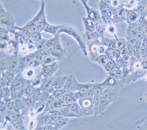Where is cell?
I'll return each instance as SVG.
<instances>
[{
	"instance_id": "4316f807",
	"label": "cell",
	"mask_w": 147,
	"mask_h": 130,
	"mask_svg": "<svg viewBox=\"0 0 147 130\" xmlns=\"http://www.w3.org/2000/svg\"><path fill=\"white\" fill-rule=\"evenodd\" d=\"M105 89V85H104L103 82H102V83H94L92 90L95 96H102Z\"/></svg>"
},
{
	"instance_id": "b9f144b4",
	"label": "cell",
	"mask_w": 147,
	"mask_h": 130,
	"mask_svg": "<svg viewBox=\"0 0 147 130\" xmlns=\"http://www.w3.org/2000/svg\"><path fill=\"white\" fill-rule=\"evenodd\" d=\"M50 95L51 94H49V93H48V92L44 91V93H43V94H42V96H41V97H40L39 102H44V103H47V102H48L49 97H50Z\"/></svg>"
},
{
	"instance_id": "484cf974",
	"label": "cell",
	"mask_w": 147,
	"mask_h": 130,
	"mask_svg": "<svg viewBox=\"0 0 147 130\" xmlns=\"http://www.w3.org/2000/svg\"><path fill=\"white\" fill-rule=\"evenodd\" d=\"M60 27H61V25H52L50 24H48L44 32L49 33L55 36V35L59 34V30H60Z\"/></svg>"
},
{
	"instance_id": "ba28073f",
	"label": "cell",
	"mask_w": 147,
	"mask_h": 130,
	"mask_svg": "<svg viewBox=\"0 0 147 130\" xmlns=\"http://www.w3.org/2000/svg\"><path fill=\"white\" fill-rule=\"evenodd\" d=\"M119 89L107 88L104 91L102 97L105 98L106 100L110 102V104H112L117 99L118 96H119Z\"/></svg>"
},
{
	"instance_id": "f546056e",
	"label": "cell",
	"mask_w": 147,
	"mask_h": 130,
	"mask_svg": "<svg viewBox=\"0 0 147 130\" xmlns=\"http://www.w3.org/2000/svg\"><path fill=\"white\" fill-rule=\"evenodd\" d=\"M65 104L63 103V102L62 98H60V99H56L55 102H53L52 104H51L50 106L48 107V108L46 109V110H60L62 107H65Z\"/></svg>"
},
{
	"instance_id": "4dcf8cb0",
	"label": "cell",
	"mask_w": 147,
	"mask_h": 130,
	"mask_svg": "<svg viewBox=\"0 0 147 130\" xmlns=\"http://www.w3.org/2000/svg\"><path fill=\"white\" fill-rule=\"evenodd\" d=\"M24 107H25L24 105L22 98H17V99L13 100V110L17 113L20 114L21 111L23 110Z\"/></svg>"
},
{
	"instance_id": "c3c4849f",
	"label": "cell",
	"mask_w": 147,
	"mask_h": 130,
	"mask_svg": "<svg viewBox=\"0 0 147 130\" xmlns=\"http://www.w3.org/2000/svg\"><path fill=\"white\" fill-rule=\"evenodd\" d=\"M141 69L144 71L147 70V59L143 60L142 61H141Z\"/></svg>"
},
{
	"instance_id": "7bdbcfd3",
	"label": "cell",
	"mask_w": 147,
	"mask_h": 130,
	"mask_svg": "<svg viewBox=\"0 0 147 130\" xmlns=\"http://www.w3.org/2000/svg\"><path fill=\"white\" fill-rule=\"evenodd\" d=\"M105 55H106V56H107L110 60H115V59H114V56H113V50L111 49V48H107L105 53Z\"/></svg>"
},
{
	"instance_id": "2e32d148",
	"label": "cell",
	"mask_w": 147,
	"mask_h": 130,
	"mask_svg": "<svg viewBox=\"0 0 147 130\" xmlns=\"http://www.w3.org/2000/svg\"><path fill=\"white\" fill-rule=\"evenodd\" d=\"M100 14L102 20L106 24H110L113 23V19L114 13L113 10L110 9H102L100 10Z\"/></svg>"
},
{
	"instance_id": "83f0119b",
	"label": "cell",
	"mask_w": 147,
	"mask_h": 130,
	"mask_svg": "<svg viewBox=\"0 0 147 130\" xmlns=\"http://www.w3.org/2000/svg\"><path fill=\"white\" fill-rule=\"evenodd\" d=\"M67 107H69L70 111H71L72 112L77 114V115H80V116H82V108H81L80 105L79 104V103L74 102V103L67 105Z\"/></svg>"
},
{
	"instance_id": "ee69618b",
	"label": "cell",
	"mask_w": 147,
	"mask_h": 130,
	"mask_svg": "<svg viewBox=\"0 0 147 130\" xmlns=\"http://www.w3.org/2000/svg\"><path fill=\"white\" fill-rule=\"evenodd\" d=\"M6 111H7V106H6V103H5V102L3 100V99H2L1 103H0V112H1V114H3L5 113Z\"/></svg>"
},
{
	"instance_id": "74e56055",
	"label": "cell",
	"mask_w": 147,
	"mask_h": 130,
	"mask_svg": "<svg viewBox=\"0 0 147 130\" xmlns=\"http://www.w3.org/2000/svg\"><path fill=\"white\" fill-rule=\"evenodd\" d=\"M117 40V48L119 50H123L124 48L127 47V40L125 38H116Z\"/></svg>"
},
{
	"instance_id": "1f68e13d",
	"label": "cell",
	"mask_w": 147,
	"mask_h": 130,
	"mask_svg": "<svg viewBox=\"0 0 147 130\" xmlns=\"http://www.w3.org/2000/svg\"><path fill=\"white\" fill-rule=\"evenodd\" d=\"M37 88H35L32 86L30 83L27 84L26 87L24 88V96L29 97H32V96L35 94V90H36Z\"/></svg>"
},
{
	"instance_id": "cb8c5ba5",
	"label": "cell",
	"mask_w": 147,
	"mask_h": 130,
	"mask_svg": "<svg viewBox=\"0 0 147 130\" xmlns=\"http://www.w3.org/2000/svg\"><path fill=\"white\" fill-rule=\"evenodd\" d=\"M96 31L99 33L100 38H104V34L107 31V24L102 20L96 23Z\"/></svg>"
},
{
	"instance_id": "ac0fdd59",
	"label": "cell",
	"mask_w": 147,
	"mask_h": 130,
	"mask_svg": "<svg viewBox=\"0 0 147 130\" xmlns=\"http://www.w3.org/2000/svg\"><path fill=\"white\" fill-rule=\"evenodd\" d=\"M84 27H85V33H91L96 31V23L90 20L88 17H85L82 19Z\"/></svg>"
},
{
	"instance_id": "277c9868",
	"label": "cell",
	"mask_w": 147,
	"mask_h": 130,
	"mask_svg": "<svg viewBox=\"0 0 147 130\" xmlns=\"http://www.w3.org/2000/svg\"><path fill=\"white\" fill-rule=\"evenodd\" d=\"M28 82H30V81L24 78L22 73L16 74L15 78H14V79L13 80V82H11L10 85V90H11V91L23 90L26 87V85L29 84Z\"/></svg>"
},
{
	"instance_id": "f6af8a7d",
	"label": "cell",
	"mask_w": 147,
	"mask_h": 130,
	"mask_svg": "<svg viewBox=\"0 0 147 130\" xmlns=\"http://www.w3.org/2000/svg\"><path fill=\"white\" fill-rule=\"evenodd\" d=\"M113 56H114V59H115V61L119 60V59H120L122 56L121 51L119 50V49H118V48H116V49L113 50Z\"/></svg>"
},
{
	"instance_id": "60d3db41",
	"label": "cell",
	"mask_w": 147,
	"mask_h": 130,
	"mask_svg": "<svg viewBox=\"0 0 147 130\" xmlns=\"http://www.w3.org/2000/svg\"><path fill=\"white\" fill-rule=\"evenodd\" d=\"M107 32L110 35H113L115 36V32H116V27L115 26V24L112 23L107 25ZM116 37V36H115Z\"/></svg>"
},
{
	"instance_id": "44dd1931",
	"label": "cell",
	"mask_w": 147,
	"mask_h": 130,
	"mask_svg": "<svg viewBox=\"0 0 147 130\" xmlns=\"http://www.w3.org/2000/svg\"><path fill=\"white\" fill-rule=\"evenodd\" d=\"M52 56L57 59V60H63L65 58L66 56V52L65 49H55V48H50L49 49Z\"/></svg>"
},
{
	"instance_id": "6da1fadb",
	"label": "cell",
	"mask_w": 147,
	"mask_h": 130,
	"mask_svg": "<svg viewBox=\"0 0 147 130\" xmlns=\"http://www.w3.org/2000/svg\"><path fill=\"white\" fill-rule=\"evenodd\" d=\"M60 33L67 34V35L72 37L77 42L78 45L81 48L84 55L85 56H88L87 45H86V43H85V39H84V36L83 35H82L80 32H79L78 30H76L75 28H74L71 26L68 25V24H62L60 30H59V34Z\"/></svg>"
},
{
	"instance_id": "30bf717a",
	"label": "cell",
	"mask_w": 147,
	"mask_h": 130,
	"mask_svg": "<svg viewBox=\"0 0 147 130\" xmlns=\"http://www.w3.org/2000/svg\"><path fill=\"white\" fill-rule=\"evenodd\" d=\"M146 71L143 70L142 69H140V70H137L133 72H131V73H129V75L127 76V78L124 80V83L128 84L131 82H136V81L138 80L139 79L144 77Z\"/></svg>"
},
{
	"instance_id": "603a6c76",
	"label": "cell",
	"mask_w": 147,
	"mask_h": 130,
	"mask_svg": "<svg viewBox=\"0 0 147 130\" xmlns=\"http://www.w3.org/2000/svg\"><path fill=\"white\" fill-rule=\"evenodd\" d=\"M46 107H47V103H44V102L38 101V102L34 104L33 107L31 108V110L33 112L35 115H36L37 114L44 112V110L46 109Z\"/></svg>"
},
{
	"instance_id": "f907efd6",
	"label": "cell",
	"mask_w": 147,
	"mask_h": 130,
	"mask_svg": "<svg viewBox=\"0 0 147 130\" xmlns=\"http://www.w3.org/2000/svg\"><path fill=\"white\" fill-rule=\"evenodd\" d=\"M144 79H145L146 81H147V73H146L145 76H144Z\"/></svg>"
},
{
	"instance_id": "d6986e66",
	"label": "cell",
	"mask_w": 147,
	"mask_h": 130,
	"mask_svg": "<svg viewBox=\"0 0 147 130\" xmlns=\"http://www.w3.org/2000/svg\"><path fill=\"white\" fill-rule=\"evenodd\" d=\"M69 75L63 76V77H57L54 78L53 86L55 89H63L65 87L67 80L69 79Z\"/></svg>"
},
{
	"instance_id": "d6a6232c",
	"label": "cell",
	"mask_w": 147,
	"mask_h": 130,
	"mask_svg": "<svg viewBox=\"0 0 147 130\" xmlns=\"http://www.w3.org/2000/svg\"><path fill=\"white\" fill-rule=\"evenodd\" d=\"M110 104V102H107L105 98H102V97L101 96L100 102H99V114L103 113V112L107 110V107H108V106Z\"/></svg>"
},
{
	"instance_id": "ffe728a7",
	"label": "cell",
	"mask_w": 147,
	"mask_h": 130,
	"mask_svg": "<svg viewBox=\"0 0 147 130\" xmlns=\"http://www.w3.org/2000/svg\"><path fill=\"white\" fill-rule=\"evenodd\" d=\"M100 40L102 44L107 46V48H111L113 50H115V49L117 48V40H116V38L115 39L100 38Z\"/></svg>"
},
{
	"instance_id": "d590c367",
	"label": "cell",
	"mask_w": 147,
	"mask_h": 130,
	"mask_svg": "<svg viewBox=\"0 0 147 130\" xmlns=\"http://www.w3.org/2000/svg\"><path fill=\"white\" fill-rule=\"evenodd\" d=\"M10 95H11V90H10V87H5V88H2L0 90V97H1V99H4L5 98L10 97Z\"/></svg>"
},
{
	"instance_id": "7a4b0ae2",
	"label": "cell",
	"mask_w": 147,
	"mask_h": 130,
	"mask_svg": "<svg viewBox=\"0 0 147 130\" xmlns=\"http://www.w3.org/2000/svg\"><path fill=\"white\" fill-rule=\"evenodd\" d=\"M0 18H1V26H4L8 28L11 31L17 30L18 27L15 26V19L13 15L7 12L4 7L3 5L1 4V10H0Z\"/></svg>"
},
{
	"instance_id": "8d00e7d4",
	"label": "cell",
	"mask_w": 147,
	"mask_h": 130,
	"mask_svg": "<svg viewBox=\"0 0 147 130\" xmlns=\"http://www.w3.org/2000/svg\"><path fill=\"white\" fill-rule=\"evenodd\" d=\"M110 60V59L106 56V55H99V57H97L96 60V63H97L98 64H99L102 66H104L105 65L108 63V61Z\"/></svg>"
},
{
	"instance_id": "7402d4cb",
	"label": "cell",
	"mask_w": 147,
	"mask_h": 130,
	"mask_svg": "<svg viewBox=\"0 0 147 130\" xmlns=\"http://www.w3.org/2000/svg\"><path fill=\"white\" fill-rule=\"evenodd\" d=\"M123 7L128 10L137 9L139 5L138 0H121Z\"/></svg>"
},
{
	"instance_id": "9c48e42d",
	"label": "cell",
	"mask_w": 147,
	"mask_h": 130,
	"mask_svg": "<svg viewBox=\"0 0 147 130\" xmlns=\"http://www.w3.org/2000/svg\"><path fill=\"white\" fill-rule=\"evenodd\" d=\"M82 5H84L85 10H86L88 18H90V20H92L93 22H95V23H97L98 22L102 20L100 12L97 11L96 9L89 7L86 2H85V3H83Z\"/></svg>"
},
{
	"instance_id": "e575fe53",
	"label": "cell",
	"mask_w": 147,
	"mask_h": 130,
	"mask_svg": "<svg viewBox=\"0 0 147 130\" xmlns=\"http://www.w3.org/2000/svg\"><path fill=\"white\" fill-rule=\"evenodd\" d=\"M57 59L54 57L52 55H47V56H44L43 57V60L41 62V66L46 65H49V64H52L53 63L57 62Z\"/></svg>"
},
{
	"instance_id": "f35d334b",
	"label": "cell",
	"mask_w": 147,
	"mask_h": 130,
	"mask_svg": "<svg viewBox=\"0 0 147 130\" xmlns=\"http://www.w3.org/2000/svg\"><path fill=\"white\" fill-rule=\"evenodd\" d=\"M116 64L117 63H116V61H115V60H110L106 65H105L102 67H103L104 69H105V70L107 73H110V72L111 71V70L116 65Z\"/></svg>"
},
{
	"instance_id": "ab89813d",
	"label": "cell",
	"mask_w": 147,
	"mask_h": 130,
	"mask_svg": "<svg viewBox=\"0 0 147 130\" xmlns=\"http://www.w3.org/2000/svg\"><path fill=\"white\" fill-rule=\"evenodd\" d=\"M127 40L130 45L134 46H139L141 47L142 45V41L136 38H127Z\"/></svg>"
},
{
	"instance_id": "836d02e7",
	"label": "cell",
	"mask_w": 147,
	"mask_h": 130,
	"mask_svg": "<svg viewBox=\"0 0 147 130\" xmlns=\"http://www.w3.org/2000/svg\"><path fill=\"white\" fill-rule=\"evenodd\" d=\"M66 94H68V92L64 88L55 89L54 91L52 93V95L55 97V99H60V98H62Z\"/></svg>"
},
{
	"instance_id": "5b68a950",
	"label": "cell",
	"mask_w": 147,
	"mask_h": 130,
	"mask_svg": "<svg viewBox=\"0 0 147 130\" xmlns=\"http://www.w3.org/2000/svg\"><path fill=\"white\" fill-rule=\"evenodd\" d=\"M99 8L102 9H110L115 13L119 9L123 7V3L121 0H100L99 1Z\"/></svg>"
},
{
	"instance_id": "bcb514c9",
	"label": "cell",
	"mask_w": 147,
	"mask_h": 130,
	"mask_svg": "<svg viewBox=\"0 0 147 130\" xmlns=\"http://www.w3.org/2000/svg\"><path fill=\"white\" fill-rule=\"evenodd\" d=\"M0 87H1V88H5V87H9L7 81H6V80L4 79V77H2V76H1V78H0Z\"/></svg>"
},
{
	"instance_id": "f1b7e54d",
	"label": "cell",
	"mask_w": 147,
	"mask_h": 130,
	"mask_svg": "<svg viewBox=\"0 0 147 130\" xmlns=\"http://www.w3.org/2000/svg\"><path fill=\"white\" fill-rule=\"evenodd\" d=\"M2 77H4L6 81H7V84H8L9 87H10V84L13 82V80L16 77V73L14 72L10 71H5L2 72Z\"/></svg>"
},
{
	"instance_id": "7dc6e473",
	"label": "cell",
	"mask_w": 147,
	"mask_h": 130,
	"mask_svg": "<svg viewBox=\"0 0 147 130\" xmlns=\"http://www.w3.org/2000/svg\"><path fill=\"white\" fill-rule=\"evenodd\" d=\"M140 56L144 60L147 59V50L145 48H141V50H140Z\"/></svg>"
},
{
	"instance_id": "3957f363",
	"label": "cell",
	"mask_w": 147,
	"mask_h": 130,
	"mask_svg": "<svg viewBox=\"0 0 147 130\" xmlns=\"http://www.w3.org/2000/svg\"><path fill=\"white\" fill-rule=\"evenodd\" d=\"M19 59L20 57H16V55L10 56L6 57L5 59H2L1 61V70L2 71H10L14 72L16 74L17 69L19 63Z\"/></svg>"
},
{
	"instance_id": "9a60e30c",
	"label": "cell",
	"mask_w": 147,
	"mask_h": 130,
	"mask_svg": "<svg viewBox=\"0 0 147 130\" xmlns=\"http://www.w3.org/2000/svg\"><path fill=\"white\" fill-rule=\"evenodd\" d=\"M60 34L55 35L53 38L49 39V40H47L45 42L46 46L50 49V48H55V49H64L63 47L61 45L60 40Z\"/></svg>"
},
{
	"instance_id": "e0dca14e",
	"label": "cell",
	"mask_w": 147,
	"mask_h": 130,
	"mask_svg": "<svg viewBox=\"0 0 147 130\" xmlns=\"http://www.w3.org/2000/svg\"><path fill=\"white\" fill-rule=\"evenodd\" d=\"M22 73L23 74L24 78L27 79L29 81H31V80L36 78L37 77L40 76V73L37 71V69L30 68V67H27Z\"/></svg>"
},
{
	"instance_id": "7c38bea8",
	"label": "cell",
	"mask_w": 147,
	"mask_h": 130,
	"mask_svg": "<svg viewBox=\"0 0 147 130\" xmlns=\"http://www.w3.org/2000/svg\"><path fill=\"white\" fill-rule=\"evenodd\" d=\"M127 13H128V10L124 8V7H121V8L119 9L117 11H115L114 13L113 23L117 24L123 22H126L127 21Z\"/></svg>"
},
{
	"instance_id": "8992f818",
	"label": "cell",
	"mask_w": 147,
	"mask_h": 130,
	"mask_svg": "<svg viewBox=\"0 0 147 130\" xmlns=\"http://www.w3.org/2000/svg\"><path fill=\"white\" fill-rule=\"evenodd\" d=\"M59 69V65L57 62L53 63L49 65H46L41 66V69L40 71V77L42 78H49L52 77V76Z\"/></svg>"
},
{
	"instance_id": "5bb4252c",
	"label": "cell",
	"mask_w": 147,
	"mask_h": 130,
	"mask_svg": "<svg viewBox=\"0 0 147 130\" xmlns=\"http://www.w3.org/2000/svg\"><path fill=\"white\" fill-rule=\"evenodd\" d=\"M141 16H142V15H141L136 9L128 10L127 16V21H126V22H127L129 26H132L133 25V24H135L140 19Z\"/></svg>"
},
{
	"instance_id": "d4e9b609",
	"label": "cell",
	"mask_w": 147,
	"mask_h": 130,
	"mask_svg": "<svg viewBox=\"0 0 147 130\" xmlns=\"http://www.w3.org/2000/svg\"><path fill=\"white\" fill-rule=\"evenodd\" d=\"M30 40L35 44H38L45 41V40L42 38L41 33L40 32H31L30 35Z\"/></svg>"
},
{
	"instance_id": "4fadbf2b",
	"label": "cell",
	"mask_w": 147,
	"mask_h": 130,
	"mask_svg": "<svg viewBox=\"0 0 147 130\" xmlns=\"http://www.w3.org/2000/svg\"><path fill=\"white\" fill-rule=\"evenodd\" d=\"M127 38H136L143 41L146 37L143 32H140L136 27L132 26H129L127 30Z\"/></svg>"
},
{
	"instance_id": "681fc988",
	"label": "cell",
	"mask_w": 147,
	"mask_h": 130,
	"mask_svg": "<svg viewBox=\"0 0 147 130\" xmlns=\"http://www.w3.org/2000/svg\"><path fill=\"white\" fill-rule=\"evenodd\" d=\"M33 130H44V129L42 127H36Z\"/></svg>"
},
{
	"instance_id": "816d5d0a",
	"label": "cell",
	"mask_w": 147,
	"mask_h": 130,
	"mask_svg": "<svg viewBox=\"0 0 147 130\" xmlns=\"http://www.w3.org/2000/svg\"><path fill=\"white\" fill-rule=\"evenodd\" d=\"M145 98H146V100L147 101V92L145 94Z\"/></svg>"
},
{
	"instance_id": "52a82bcc",
	"label": "cell",
	"mask_w": 147,
	"mask_h": 130,
	"mask_svg": "<svg viewBox=\"0 0 147 130\" xmlns=\"http://www.w3.org/2000/svg\"><path fill=\"white\" fill-rule=\"evenodd\" d=\"M80 85L81 84L77 82L74 76L69 74V79H68L66 83H65L64 89L68 93H75V92L79 91Z\"/></svg>"
},
{
	"instance_id": "8fae6325",
	"label": "cell",
	"mask_w": 147,
	"mask_h": 130,
	"mask_svg": "<svg viewBox=\"0 0 147 130\" xmlns=\"http://www.w3.org/2000/svg\"><path fill=\"white\" fill-rule=\"evenodd\" d=\"M103 84L105 85L106 88H115L120 90V88L124 85V83L122 81H119V80L115 79V78H113L111 76H108L105 79Z\"/></svg>"
}]
</instances>
